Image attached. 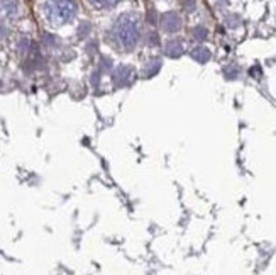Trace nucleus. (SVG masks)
<instances>
[{
    "instance_id": "nucleus-2",
    "label": "nucleus",
    "mask_w": 276,
    "mask_h": 275,
    "mask_svg": "<svg viewBox=\"0 0 276 275\" xmlns=\"http://www.w3.org/2000/svg\"><path fill=\"white\" fill-rule=\"evenodd\" d=\"M95 2L100 3V5H114L117 0H95Z\"/></svg>"
},
{
    "instance_id": "nucleus-1",
    "label": "nucleus",
    "mask_w": 276,
    "mask_h": 275,
    "mask_svg": "<svg viewBox=\"0 0 276 275\" xmlns=\"http://www.w3.org/2000/svg\"><path fill=\"white\" fill-rule=\"evenodd\" d=\"M75 2L73 0H53L48 7V15L56 22H64L75 14Z\"/></svg>"
}]
</instances>
